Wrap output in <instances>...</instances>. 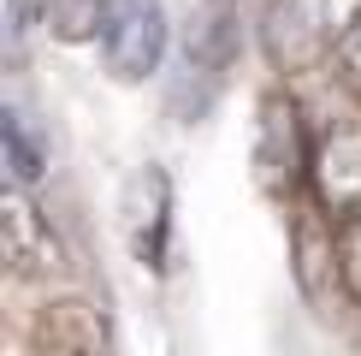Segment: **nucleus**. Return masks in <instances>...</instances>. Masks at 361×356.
Instances as JSON below:
<instances>
[{
    "label": "nucleus",
    "mask_w": 361,
    "mask_h": 356,
    "mask_svg": "<svg viewBox=\"0 0 361 356\" xmlns=\"http://www.w3.org/2000/svg\"><path fill=\"white\" fill-rule=\"evenodd\" d=\"M249 167H255L261 196H279V202H290L314 178L308 125H302V107H296L290 89H267L255 101V155H249Z\"/></svg>",
    "instance_id": "obj_1"
},
{
    "label": "nucleus",
    "mask_w": 361,
    "mask_h": 356,
    "mask_svg": "<svg viewBox=\"0 0 361 356\" xmlns=\"http://www.w3.org/2000/svg\"><path fill=\"white\" fill-rule=\"evenodd\" d=\"M338 36L332 0H261V54L284 78L320 71L338 54Z\"/></svg>",
    "instance_id": "obj_2"
},
{
    "label": "nucleus",
    "mask_w": 361,
    "mask_h": 356,
    "mask_svg": "<svg viewBox=\"0 0 361 356\" xmlns=\"http://www.w3.org/2000/svg\"><path fill=\"white\" fill-rule=\"evenodd\" d=\"M166 6L160 0H113L107 30H101V59L118 83H142L166 59Z\"/></svg>",
    "instance_id": "obj_3"
},
{
    "label": "nucleus",
    "mask_w": 361,
    "mask_h": 356,
    "mask_svg": "<svg viewBox=\"0 0 361 356\" xmlns=\"http://www.w3.org/2000/svg\"><path fill=\"white\" fill-rule=\"evenodd\" d=\"M118 226H125V244L142 267H166V249H172V178L166 167L142 160L137 172L125 178V196H118Z\"/></svg>",
    "instance_id": "obj_4"
},
{
    "label": "nucleus",
    "mask_w": 361,
    "mask_h": 356,
    "mask_svg": "<svg viewBox=\"0 0 361 356\" xmlns=\"http://www.w3.org/2000/svg\"><path fill=\"white\" fill-rule=\"evenodd\" d=\"M290 273H296V291H302L320 315L338 303V291H343V249H338V220L326 214L320 202H314V208H296V226H290Z\"/></svg>",
    "instance_id": "obj_5"
},
{
    "label": "nucleus",
    "mask_w": 361,
    "mask_h": 356,
    "mask_svg": "<svg viewBox=\"0 0 361 356\" xmlns=\"http://www.w3.org/2000/svg\"><path fill=\"white\" fill-rule=\"evenodd\" d=\"M0 249H6V267L18 279H48L66 267V249H59L54 226L42 220V208L24 190H6V202H0Z\"/></svg>",
    "instance_id": "obj_6"
},
{
    "label": "nucleus",
    "mask_w": 361,
    "mask_h": 356,
    "mask_svg": "<svg viewBox=\"0 0 361 356\" xmlns=\"http://www.w3.org/2000/svg\"><path fill=\"white\" fill-rule=\"evenodd\" d=\"M314 202L338 220L361 214V125H332L314 143Z\"/></svg>",
    "instance_id": "obj_7"
},
{
    "label": "nucleus",
    "mask_w": 361,
    "mask_h": 356,
    "mask_svg": "<svg viewBox=\"0 0 361 356\" xmlns=\"http://www.w3.org/2000/svg\"><path fill=\"white\" fill-rule=\"evenodd\" d=\"M30 338H36L42 356H107V326H101V315L89 303H78V297L48 303L36 315V326H30Z\"/></svg>",
    "instance_id": "obj_8"
},
{
    "label": "nucleus",
    "mask_w": 361,
    "mask_h": 356,
    "mask_svg": "<svg viewBox=\"0 0 361 356\" xmlns=\"http://www.w3.org/2000/svg\"><path fill=\"white\" fill-rule=\"evenodd\" d=\"M0 155H6L12 190H30L42 178V143H36V131H30V119L18 107H6V119H0Z\"/></svg>",
    "instance_id": "obj_9"
},
{
    "label": "nucleus",
    "mask_w": 361,
    "mask_h": 356,
    "mask_svg": "<svg viewBox=\"0 0 361 356\" xmlns=\"http://www.w3.org/2000/svg\"><path fill=\"white\" fill-rule=\"evenodd\" d=\"M113 0H42V24L54 30L59 42H89L107 30Z\"/></svg>",
    "instance_id": "obj_10"
},
{
    "label": "nucleus",
    "mask_w": 361,
    "mask_h": 356,
    "mask_svg": "<svg viewBox=\"0 0 361 356\" xmlns=\"http://www.w3.org/2000/svg\"><path fill=\"white\" fill-rule=\"evenodd\" d=\"M338 78L361 101V6L350 12V24H343V36H338Z\"/></svg>",
    "instance_id": "obj_11"
},
{
    "label": "nucleus",
    "mask_w": 361,
    "mask_h": 356,
    "mask_svg": "<svg viewBox=\"0 0 361 356\" xmlns=\"http://www.w3.org/2000/svg\"><path fill=\"white\" fill-rule=\"evenodd\" d=\"M338 249H343V297L361 303V214L338 220Z\"/></svg>",
    "instance_id": "obj_12"
},
{
    "label": "nucleus",
    "mask_w": 361,
    "mask_h": 356,
    "mask_svg": "<svg viewBox=\"0 0 361 356\" xmlns=\"http://www.w3.org/2000/svg\"><path fill=\"white\" fill-rule=\"evenodd\" d=\"M30 24H36V0H6V30H12V48H24Z\"/></svg>",
    "instance_id": "obj_13"
}]
</instances>
